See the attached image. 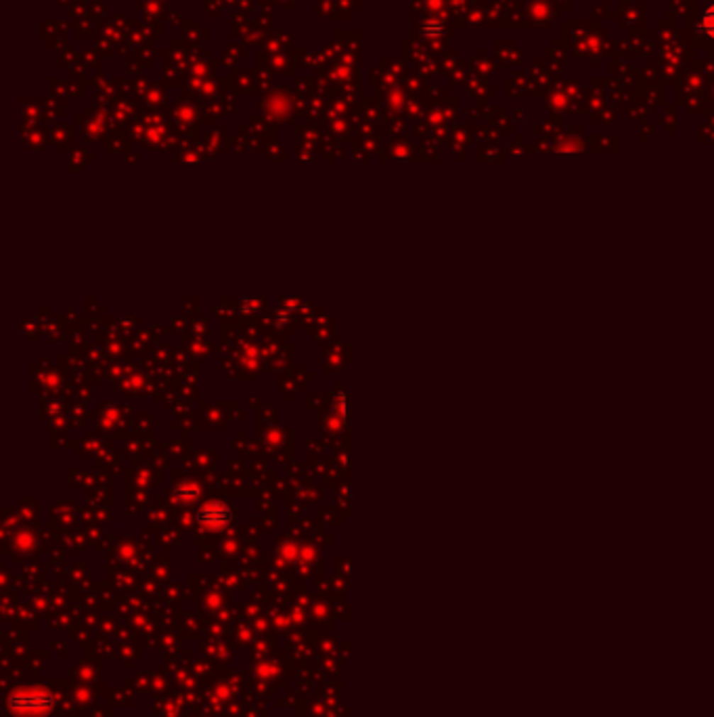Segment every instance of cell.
Masks as SVG:
<instances>
[{
	"label": "cell",
	"instance_id": "3",
	"mask_svg": "<svg viewBox=\"0 0 714 717\" xmlns=\"http://www.w3.org/2000/svg\"><path fill=\"white\" fill-rule=\"evenodd\" d=\"M700 32L714 40V4L706 6L700 17Z\"/></svg>",
	"mask_w": 714,
	"mask_h": 717
},
{
	"label": "cell",
	"instance_id": "1",
	"mask_svg": "<svg viewBox=\"0 0 714 717\" xmlns=\"http://www.w3.org/2000/svg\"><path fill=\"white\" fill-rule=\"evenodd\" d=\"M233 518H235L233 510L228 505H224L223 501H212L197 512V522L203 525L206 529H212V531H221L224 527H228L233 522Z\"/></svg>",
	"mask_w": 714,
	"mask_h": 717
},
{
	"label": "cell",
	"instance_id": "2",
	"mask_svg": "<svg viewBox=\"0 0 714 717\" xmlns=\"http://www.w3.org/2000/svg\"><path fill=\"white\" fill-rule=\"evenodd\" d=\"M52 705V701L45 696L43 692L36 694H28V692H19L11 699V707L17 711H38V709H48Z\"/></svg>",
	"mask_w": 714,
	"mask_h": 717
}]
</instances>
